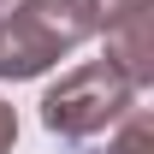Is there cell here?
Returning a JSON list of instances; mask_svg holds the SVG:
<instances>
[{"mask_svg": "<svg viewBox=\"0 0 154 154\" xmlns=\"http://www.w3.org/2000/svg\"><path fill=\"white\" fill-rule=\"evenodd\" d=\"M6 136H12V119H6V113H0V148H6Z\"/></svg>", "mask_w": 154, "mask_h": 154, "instance_id": "cell-1", "label": "cell"}]
</instances>
